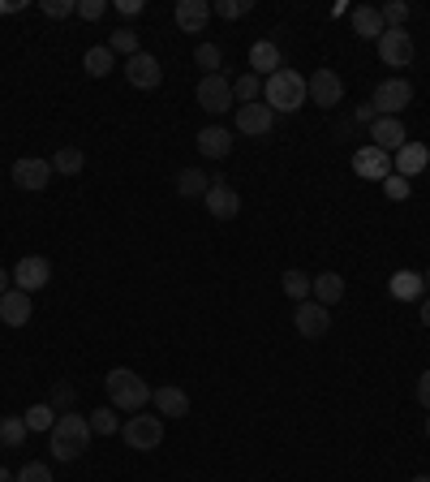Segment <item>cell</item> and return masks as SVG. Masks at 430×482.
Instances as JSON below:
<instances>
[{
	"label": "cell",
	"instance_id": "cell-1",
	"mask_svg": "<svg viewBox=\"0 0 430 482\" xmlns=\"http://www.w3.org/2000/svg\"><path fill=\"white\" fill-rule=\"evenodd\" d=\"M306 100H310V91L298 69H276L271 78H263V103L271 113H301Z\"/></svg>",
	"mask_w": 430,
	"mask_h": 482
},
{
	"label": "cell",
	"instance_id": "cell-2",
	"mask_svg": "<svg viewBox=\"0 0 430 482\" xmlns=\"http://www.w3.org/2000/svg\"><path fill=\"white\" fill-rule=\"evenodd\" d=\"M86 444H91V422L83 414H73V409L56 418V427L48 431V448L56 461H78Z\"/></svg>",
	"mask_w": 430,
	"mask_h": 482
},
{
	"label": "cell",
	"instance_id": "cell-3",
	"mask_svg": "<svg viewBox=\"0 0 430 482\" xmlns=\"http://www.w3.org/2000/svg\"><path fill=\"white\" fill-rule=\"evenodd\" d=\"M103 388H108V397H112V405L121 414H138V409H147V400H151L147 379L138 370H130V366H112Z\"/></svg>",
	"mask_w": 430,
	"mask_h": 482
},
{
	"label": "cell",
	"instance_id": "cell-4",
	"mask_svg": "<svg viewBox=\"0 0 430 482\" xmlns=\"http://www.w3.org/2000/svg\"><path fill=\"white\" fill-rule=\"evenodd\" d=\"M199 108L202 113H211V117H220V113H229V108H237V95H232V83L224 78V74H202L199 78Z\"/></svg>",
	"mask_w": 430,
	"mask_h": 482
},
{
	"label": "cell",
	"instance_id": "cell-5",
	"mask_svg": "<svg viewBox=\"0 0 430 482\" xmlns=\"http://www.w3.org/2000/svg\"><path fill=\"white\" fill-rule=\"evenodd\" d=\"M370 103H375L379 117H400V113L414 103V83H409V78H387V83L375 86Z\"/></svg>",
	"mask_w": 430,
	"mask_h": 482
},
{
	"label": "cell",
	"instance_id": "cell-6",
	"mask_svg": "<svg viewBox=\"0 0 430 482\" xmlns=\"http://www.w3.org/2000/svg\"><path fill=\"white\" fill-rule=\"evenodd\" d=\"M121 439L138 452H155L160 444H164V422H160L155 414H133L130 422L121 427Z\"/></svg>",
	"mask_w": 430,
	"mask_h": 482
},
{
	"label": "cell",
	"instance_id": "cell-7",
	"mask_svg": "<svg viewBox=\"0 0 430 482\" xmlns=\"http://www.w3.org/2000/svg\"><path fill=\"white\" fill-rule=\"evenodd\" d=\"M353 172H357L362 182H379L383 185L396 168H392V155H387V151H379V147H370V143H366V147L353 151Z\"/></svg>",
	"mask_w": 430,
	"mask_h": 482
},
{
	"label": "cell",
	"instance_id": "cell-8",
	"mask_svg": "<svg viewBox=\"0 0 430 482\" xmlns=\"http://www.w3.org/2000/svg\"><path fill=\"white\" fill-rule=\"evenodd\" d=\"M414 34L409 31H383L379 34V61L387 69H405L414 65Z\"/></svg>",
	"mask_w": 430,
	"mask_h": 482
},
{
	"label": "cell",
	"instance_id": "cell-9",
	"mask_svg": "<svg viewBox=\"0 0 430 482\" xmlns=\"http://www.w3.org/2000/svg\"><path fill=\"white\" fill-rule=\"evenodd\" d=\"M293 323H298V332L306 336V340H318V336L331 332V310H327V306H318L315 298H306V301H298Z\"/></svg>",
	"mask_w": 430,
	"mask_h": 482
},
{
	"label": "cell",
	"instance_id": "cell-10",
	"mask_svg": "<svg viewBox=\"0 0 430 482\" xmlns=\"http://www.w3.org/2000/svg\"><path fill=\"white\" fill-rule=\"evenodd\" d=\"M9 182H14L17 190H44V185L52 182V160L22 155V160H14V168H9Z\"/></svg>",
	"mask_w": 430,
	"mask_h": 482
},
{
	"label": "cell",
	"instance_id": "cell-11",
	"mask_svg": "<svg viewBox=\"0 0 430 482\" xmlns=\"http://www.w3.org/2000/svg\"><path fill=\"white\" fill-rule=\"evenodd\" d=\"M306 91H310V100H315L318 108H336V103L345 100V83H340L336 69H315V74L306 78Z\"/></svg>",
	"mask_w": 430,
	"mask_h": 482
},
{
	"label": "cell",
	"instance_id": "cell-12",
	"mask_svg": "<svg viewBox=\"0 0 430 482\" xmlns=\"http://www.w3.org/2000/svg\"><path fill=\"white\" fill-rule=\"evenodd\" d=\"M48 280H52V263L44 259V254H26V259H17V267H14V289H22V293H34V289H44Z\"/></svg>",
	"mask_w": 430,
	"mask_h": 482
},
{
	"label": "cell",
	"instance_id": "cell-13",
	"mask_svg": "<svg viewBox=\"0 0 430 482\" xmlns=\"http://www.w3.org/2000/svg\"><path fill=\"white\" fill-rule=\"evenodd\" d=\"M125 78H130V86H138V91H155V86L164 83V69H160V61H155L151 52H138V56L125 61Z\"/></svg>",
	"mask_w": 430,
	"mask_h": 482
},
{
	"label": "cell",
	"instance_id": "cell-14",
	"mask_svg": "<svg viewBox=\"0 0 430 482\" xmlns=\"http://www.w3.org/2000/svg\"><path fill=\"white\" fill-rule=\"evenodd\" d=\"M202 202H207V211H211L215 220H232L237 211H241V194H237L229 182H220V177H215L211 190L202 194Z\"/></svg>",
	"mask_w": 430,
	"mask_h": 482
},
{
	"label": "cell",
	"instance_id": "cell-15",
	"mask_svg": "<svg viewBox=\"0 0 430 482\" xmlns=\"http://www.w3.org/2000/svg\"><path fill=\"white\" fill-rule=\"evenodd\" d=\"M276 125V113L267 103H237V130L249 133V138H263Z\"/></svg>",
	"mask_w": 430,
	"mask_h": 482
},
{
	"label": "cell",
	"instance_id": "cell-16",
	"mask_svg": "<svg viewBox=\"0 0 430 482\" xmlns=\"http://www.w3.org/2000/svg\"><path fill=\"white\" fill-rule=\"evenodd\" d=\"M409 143V133H405V125H400V117H379L375 125H370V147L387 151V155H396L400 147Z\"/></svg>",
	"mask_w": 430,
	"mask_h": 482
},
{
	"label": "cell",
	"instance_id": "cell-17",
	"mask_svg": "<svg viewBox=\"0 0 430 482\" xmlns=\"http://www.w3.org/2000/svg\"><path fill=\"white\" fill-rule=\"evenodd\" d=\"M177 26L181 34H202L211 22V0H177Z\"/></svg>",
	"mask_w": 430,
	"mask_h": 482
},
{
	"label": "cell",
	"instance_id": "cell-18",
	"mask_svg": "<svg viewBox=\"0 0 430 482\" xmlns=\"http://www.w3.org/2000/svg\"><path fill=\"white\" fill-rule=\"evenodd\" d=\"M0 323L5 328H26L31 323V293H22V289L0 293Z\"/></svg>",
	"mask_w": 430,
	"mask_h": 482
},
{
	"label": "cell",
	"instance_id": "cell-19",
	"mask_svg": "<svg viewBox=\"0 0 430 482\" xmlns=\"http://www.w3.org/2000/svg\"><path fill=\"white\" fill-rule=\"evenodd\" d=\"M426 164H430V147H426V143H405V147L392 155V168H396L400 177H409V182H414L417 172H426Z\"/></svg>",
	"mask_w": 430,
	"mask_h": 482
},
{
	"label": "cell",
	"instance_id": "cell-20",
	"mask_svg": "<svg viewBox=\"0 0 430 482\" xmlns=\"http://www.w3.org/2000/svg\"><path fill=\"white\" fill-rule=\"evenodd\" d=\"M151 405L164 418H185L190 414V397H185L177 383H164V388H151Z\"/></svg>",
	"mask_w": 430,
	"mask_h": 482
},
{
	"label": "cell",
	"instance_id": "cell-21",
	"mask_svg": "<svg viewBox=\"0 0 430 482\" xmlns=\"http://www.w3.org/2000/svg\"><path fill=\"white\" fill-rule=\"evenodd\" d=\"M276 69H284L280 61V48H276V39H259L254 48H249V74H276Z\"/></svg>",
	"mask_w": 430,
	"mask_h": 482
},
{
	"label": "cell",
	"instance_id": "cell-22",
	"mask_svg": "<svg viewBox=\"0 0 430 482\" xmlns=\"http://www.w3.org/2000/svg\"><path fill=\"white\" fill-rule=\"evenodd\" d=\"M310 298H315L318 306H336V301L345 298V276H340V271H318L315 284H310Z\"/></svg>",
	"mask_w": 430,
	"mask_h": 482
},
{
	"label": "cell",
	"instance_id": "cell-23",
	"mask_svg": "<svg viewBox=\"0 0 430 482\" xmlns=\"http://www.w3.org/2000/svg\"><path fill=\"white\" fill-rule=\"evenodd\" d=\"M199 151L207 160H224L232 151V133L224 125H207V130H199Z\"/></svg>",
	"mask_w": 430,
	"mask_h": 482
},
{
	"label": "cell",
	"instance_id": "cell-24",
	"mask_svg": "<svg viewBox=\"0 0 430 482\" xmlns=\"http://www.w3.org/2000/svg\"><path fill=\"white\" fill-rule=\"evenodd\" d=\"M353 31L362 34V39H375V44H379V34L387 31V26H383V14L375 5H357V9H353Z\"/></svg>",
	"mask_w": 430,
	"mask_h": 482
},
{
	"label": "cell",
	"instance_id": "cell-25",
	"mask_svg": "<svg viewBox=\"0 0 430 482\" xmlns=\"http://www.w3.org/2000/svg\"><path fill=\"white\" fill-rule=\"evenodd\" d=\"M207 190H211V177H207L202 168H181V172H177V194H181V199H202Z\"/></svg>",
	"mask_w": 430,
	"mask_h": 482
},
{
	"label": "cell",
	"instance_id": "cell-26",
	"mask_svg": "<svg viewBox=\"0 0 430 482\" xmlns=\"http://www.w3.org/2000/svg\"><path fill=\"white\" fill-rule=\"evenodd\" d=\"M83 69L91 74V78H108L116 69V56H112V48L108 44H95V48H86V56H83Z\"/></svg>",
	"mask_w": 430,
	"mask_h": 482
},
{
	"label": "cell",
	"instance_id": "cell-27",
	"mask_svg": "<svg viewBox=\"0 0 430 482\" xmlns=\"http://www.w3.org/2000/svg\"><path fill=\"white\" fill-rule=\"evenodd\" d=\"M422 289H426V280H422V271H396L392 276V298L396 301H414V298H422Z\"/></svg>",
	"mask_w": 430,
	"mask_h": 482
},
{
	"label": "cell",
	"instance_id": "cell-28",
	"mask_svg": "<svg viewBox=\"0 0 430 482\" xmlns=\"http://www.w3.org/2000/svg\"><path fill=\"white\" fill-rule=\"evenodd\" d=\"M86 168V155L78 147H61L52 155V172H61V177H78Z\"/></svg>",
	"mask_w": 430,
	"mask_h": 482
},
{
	"label": "cell",
	"instance_id": "cell-29",
	"mask_svg": "<svg viewBox=\"0 0 430 482\" xmlns=\"http://www.w3.org/2000/svg\"><path fill=\"white\" fill-rule=\"evenodd\" d=\"M232 95H237V103H259V100H263V78L246 69V74L232 83Z\"/></svg>",
	"mask_w": 430,
	"mask_h": 482
},
{
	"label": "cell",
	"instance_id": "cell-30",
	"mask_svg": "<svg viewBox=\"0 0 430 482\" xmlns=\"http://www.w3.org/2000/svg\"><path fill=\"white\" fill-rule=\"evenodd\" d=\"M284 298H293V301H306L310 298V284H315V276H306V271H298V267H293V271H284Z\"/></svg>",
	"mask_w": 430,
	"mask_h": 482
},
{
	"label": "cell",
	"instance_id": "cell-31",
	"mask_svg": "<svg viewBox=\"0 0 430 482\" xmlns=\"http://www.w3.org/2000/svg\"><path fill=\"white\" fill-rule=\"evenodd\" d=\"M108 48H112V56H125V61L142 52V48H138V31H133V26H121V31H112Z\"/></svg>",
	"mask_w": 430,
	"mask_h": 482
},
{
	"label": "cell",
	"instance_id": "cell-32",
	"mask_svg": "<svg viewBox=\"0 0 430 482\" xmlns=\"http://www.w3.org/2000/svg\"><path fill=\"white\" fill-rule=\"evenodd\" d=\"M22 418H26V431H52V427H56V418H61V414H56V409H52L48 400H44V405H31V409H26Z\"/></svg>",
	"mask_w": 430,
	"mask_h": 482
},
{
	"label": "cell",
	"instance_id": "cell-33",
	"mask_svg": "<svg viewBox=\"0 0 430 482\" xmlns=\"http://www.w3.org/2000/svg\"><path fill=\"white\" fill-rule=\"evenodd\" d=\"M26 435V418H0V448H17Z\"/></svg>",
	"mask_w": 430,
	"mask_h": 482
},
{
	"label": "cell",
	"instance_id": "cell-34",
	"mask_svg": "<svg viewBox=\"0 0 430 482\" xmlns=\"http://www.w3.org/2000/svg\"><path fill=\"white\" fill-rule=\"evenodd\" d=\"M379 14H383V26H387V31H405V22H409V14H414V9H409L405 0H387Z\"/></svg>",
	"mask_w": 430,
	"mask_h": 482
},
{
	"label": "cell",
	"instance_id": "cell-35",
	"mask_svg": "<svg viewBox=\"0 0 430 482\" xmlns=\"http://www.w3.org/2000/svg\"><path fill=\"white\" fill-rule=\"evenodd\" d=\"M194 65L207 69V74H220V65H224V52L215 48V44H199V52H194Z\"/></svg>",
	"mask_w": 430,
	"mask_h": 482
},
{
	"label": "cell",
	"instance_id": "cell-36",
	"mask_svg": "<svg viewBox=\"0 0 430 482\" xmlns=\"http://www.w3.org/2000/svg\"><path fill=\"white\" fill-rule=\"evenodd\" d=\"M86 422H91V435H116L121 431V422H116L112 409H95V414H86Z\"/></svg>",
	"mask_w": 430,
	"mask_h": 482
},
{
	"label": "cell",
	"instance_id": "cell-37",
	"mask_svg": "<svg viewBox=\"0 0 430 482\" xmlns=\"http://www.w3.org/2000/svg\"><path fill=\"white\" fill-rule=\"evenodd\" d=\"M73 400H78V392H73V383H56V388H52V409H56V414H69V409H73Z\"/></svg>",
	"mask_w": 430,
	"mask_h": 482
},
{
	"label": "cell",
	"instance_id": "cell-38",
	"mask_svg": "<svg viewBox=\"0 0 430 482\" xmlns=\"http://www.w3.org/2000/svg\"><path fill=\"white\" fill-rule=\"evenodd\" d=\"M383 194H387L392 202H405L409 194H414V182H409V177H400V172H392V177L383 182Z\"/></svg>",
	"mask_w": 430,
	"mask_h": 482
},
{
	"label": "cell",
	"instance_id": "cell-39",
	"mask_svg": "<svg viewBox=\"0 0 430 482\" xmlns=\"http://www.w3.org/2000/svg\"><path fill=\"white\" fill-rule=\"evenodd\" d=\"M211 14H215V17H224V22H237V17H246V14H249V0H215Z\"/></svg>",
	"mask_w": 430,
	"mask_h": 482
},
{
	"label": "cell",
	"instance_id": "cell-40",
	"mask_svg": "<svg viewBox=\"0 0 430 482\" xmlns=\"http://www.w3.org/2000/svg\"><path fill=\"white\" fill-rule=\"evenodd\" d=\"M14 482H52V469L44 461H26V466L14 474Z\"/></svg>",
	"mask_w": 430,
	"mask_h": 482
},
{
	"label": "cell",
	"instance_id": "cell-41",
	"mask_svg": "<svg viewBox=\"0 0 430 482\" xmlns=\"http://www.w3.org/2000/svg\"><path fill=\"white\" fill-rule=\"evenodd\" d=\"M108 14V0H78V17L83 22H100Z\"/></svg>",
	"mask_w": 430,
	"mask_h": 482
},
{
	"label": "cell",
	"instance_id": "cell-42",
	"mask_svg": "<svg viewBox=\"0 0 430 482\" xmlns=\"http://www.w3.org/2000/svg\"><path fill=\"white\" fill-rule=\"evenodd\" d=\"M78 14V0H44V17H69Z\"/></svg>",
	"mask_w": 430,
	"mask_h": 482
},
{
	"label": "cell",
	"instance_id": "cell-43",
	"mask_svg": "<svg viewBox=\"0 0 430 482\" xmlns=\"http://www.w3.org/2000/svg\"><path fill=\"white\" fill-rule=\"evenodd\" d=\"M375 121H379L375 103H357V108H353V125H375Z\"/></svg>",
	"mask_w": 430,
	"mask_h": 482
},
{
	"label": "cell",
	"instance_id": "cell-44",
	"mask_svg": "<svg viewBox=\"0 0 430 482\" xmlns=\"http://www.w3.org/2000/svg\"><path fill=\"white\" fill-rule=\"evenodd\" d=\"M417 400H422V409L430 414V370H422V379H417Z\"/></svg>",
	"mask_w": 430,
	"mask_h": 482
},
{
	"label": "cell",
	"instance_id": "cell-45",
	"mask_svg": "<svg viewBox=\"0 0 430 482\" xmlns=\"http://www.w3.org/2000/svg\"><path fill=\"white\" fill-rule=\"evenodd\" d=\"M116 9L125 17H133V14H142V0H116Z\"/></svg>",
	"mask_w": 430,
	"mask_h": 482
},
{
	"label": "cell",
	"instance_id": "cell-46",
	"mask_svg": "<svg viewBox=\"0 0 430 482\" xmlns=\"http://www.w3.org/2000/svg\"><path fill=\"white\" fill-rule=\"evenodd\" d=\"M9 284H14V271H5V267H0V293H9Z\"/></svg>",
	"mask_w": 430,
	"mask_h": 482
},
{
	"label": "cell",
	"instance_id": "cell-47",
	"mask_svg": "<svg viewBox=\"0 0 430 482\" xmlns=\"http://www.w3.org/2000/svg\"><path fill=\"white\" fill-rule=\"evenodd\" d=\"M422 328H430V298L422 301Z\"/></svg>",
	"mask_w": 430,
	"mask_h": 482
},
{
	"label": "cell",
	"instance_id": "cell-48",
	"mask_svg": "<svg viewBox=\"0 0 430 482\" xmlns=\"http://www.w3.org/2000/svg\"><path fill=\"white\" fill-rule=\"evenodd\" d=\"M0 482H14V474H9V469L0 466Z\"/></svg>",
	"mask_w": 430,
	"mask_h": 482
},
{
	"label": "cell",
	"instance_id": "cell-49",
	"mask_svg": "<svg viewBox=\"0 0 430 482\" xmlns=\"http://www.w3.org/2000/svg\"><path fill=\"white\" fill-rule=\"evenodd\" d=\"M422 280H426V289H430V267H426V271H422Z\"/></svg>",
	"mask_w": 430,
	"mask_h": 482
},
{
	"label": "cell",
	"instance_id": "cell-50",
	"mask_svg": "<svg viewBox=\"0 0 430 482\" xmlns=\"http://www.w3.org/2000/svg\"><path fill=\"white\" fill-rule=\"evenodd\" d=\"M414 482H430V474H417V478Z\"/></svg>",
	"mask_w": 430,
	"mask_h": 482
},
{
	"label": "cell",
	"instance_id": "cell-51",
	"mask_svg": "<svg viewBox=\"0 0 430 482\" xmlns=\"http://www.w3.org/2000/svg\"><path fill=\"white\" fill-rule=\"evenodd\" d=\"M426 435H430V418H426Z\"/></svg>",
	"mask_w": 430,
	"mask_h": 482
}]
</instances>
